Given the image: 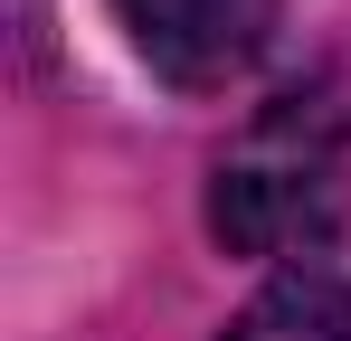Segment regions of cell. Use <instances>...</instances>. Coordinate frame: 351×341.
Instances as JSON below:
<instances>
[{"label":"cell","instance_id":"6da1fadb","mask_svg":"<svg viewBox=\"0 0 351 341\" xmlns=\"http://www.w3.org/2000/svg\"><path fill=\"white\" fill-rule=\"evenodd\" d=\"M351 209V133L342 105L313 95H276L228 162L209 170V237L228 256H276V266H313Z\"/></svg>","mask_w":351,"mask_h":341},{"label":"cell","instance_id":"7a4b0ae2","mask_svg":"<svg viewBox=\"0 0 351 341\" xmlns=\"http://www.w3.org/2000/svg\"><path fill=\"white\" fill-rule=\"evenodd\" d=\"M114 29L171 95H228L276 38V0H114Z\"/></svg>","mask_w":351,"mask_h":341},{"label":"cell","instance_id":"3957f363","mask_svg":"<svg viewBox=\"0 0 351 341\" xmlns=\"http://www.w3.org/2000/svg\"><path fill=\"white\" fill-rule=\"evenodd\" d=\"M219 341H351V284L332 266H285Z\"/></svg>","mask_w":351,"mask_h":341}]
</instances>
